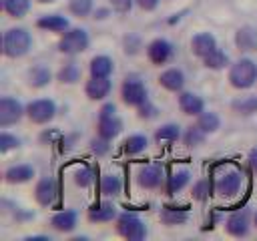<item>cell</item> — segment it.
Wrapping results in <instances>:
<instances>
[{"label": "cell", "instance_id": "38", "mask_svg": "<svg viewBox=\"0 0 257 241\" xmlns=\"http://www.w3.org/2000/svg\"><path fill=\"white\" fill-rule=\"evenodd\" d=\"M66 8L76 18H88V16H92L96 6H94V0H68Z\"/></svg>", "mask_w": 257, "mask_h": 241}, {"label": "cell", "instance_id": "3", "mask_svg": "<svg viewBox=\"0 0 257 241\" xmlns=\"http://www.w3.org/2000/svg\"><path fill=\"white\" fill-rule=\"evenodd\" d=\"M215 193L221 199H235L241 195L243 185H245V177L243 171L235 165H227L223 167L217 175H215Z\"/></svg>", "mask_w": 257, "mask_h": 241}, {"label": "cell", "instance_id": "6", "mask_svg": "<svg viewBox=\"0 0 257 241\" xmlns=\"http://www.w3.org/2000/svg\"><path fill=\"white\" fill-rule=\"evenodd\" d=\"M149 98V88L139 74H126L120 82V100L128 108L141 106Z\"/></svg>", "mask_w": 257, "mask_h": 241}, {"label": "cell", "instance_id": "28", "mask_svg": "<svg viewBox=\"0 0 257 241\" xmlns=\"http://www.w3.org/2000/svg\"><path fill=\"white\" fill-rule=\"evenodd\" d=\"M56 80L60 84H66V86L78 84L82 80V68H80V64L70 56V60L62 62L60 68L56 70Z\"/></svg>", "mask_w": 257, "mask_h": 241}, {"label": "cell", "instance_id": "49", "mask_svg": "<svg viewBox=\"0 0 257 241\" xmlns=\"http://www.w3.org/2000/svg\"><path fill=\"white\" fill-rule=\"evenodd\" d=\"M247 163H249L251 171L257 175V145L249 149V153H247Z\"/></svg>", "mask_w": 257, "mask_h": 241}, {"label": "cell", "instance_id": "7", "mask_svg": "<svg viewBox=\"0 0 257 241\" xmlns=\"http://www.w3.org/2000/svg\"><path fill=\"white\" fill-rule=\"evenodd\" d=\"M58 114V104L48 98V96H42V98H32L30 102H26V118L32 123V125H48L56 118Z\"/></svg>", "mask_w": 257, "mask_h": 241}, {"label": "cell", "instance_id": "14", "mask_svg": "<svg viewBox=\"0 0 257 241\" xmlns=\"http://www.w3.org/2000/svg\"><path fill=\"white\" fill-rule=\"evenodd\" d=\"M112 92V78L110 76H88L84 82V96L90 102H104Z\"/></svg>", "mask_w": 257, "mask_h": 241}, {"label": "cell", "instance_id": "19", "mask_svg": "<svg viewBox=\"0 0 257 241\" xmlns=\"http://www.w3.org/2000/svg\"><path fill=\"white\" fill-rule=\"evenodd\" d=\"M219 46L217 42V36L209 30H201V32H195L189 40V48H191V54L197 56L199 60L205 58L209 52H213L215 48Z\"/></svg>", "mask_w": 257, "mask_h": 241}, {"label": "cell", "instance_id": "44", "mask_svg": "<svg viewBox=\"0 0 257 241\" xmlns=\"http://www.w3.org/2000/svg\"><path fill=\"white\" fill-rule=\"evenodd\" d=\"M60 135H62V133H60L56 127L42 129V131L38 133V143H40V145H56L58 139H60Z\"/></svg>", "mask_w": 257, "mask_h": 241}, {"label": "cell", "instance_id": "8", "mask_svg": "<svg viewBox=\"0 0 257 241\" xmlns=\"http://www.w3.org/2000/svg\"><path fill=\"white\" fill-rule=\"evenodd\" d=\"M165 181H167L165 169L159 163L141 165L135 173V183L143 191H159L161 187H165Z\"/></svg>", "mask_w": 257, "mask_h": 241}, {"label": "cell", "instance_id": "42", "mask_svg": "<svg viewBox=\"0 0 257 241\" xmlns=\"http://www.w3.org/2000/svg\"><path fill=\"white\" fill-rule=\"evenodd\" d=\"M135 110H137V118H139V120H145V123L155 120V118L161 114V108H159L151 98H147V100H145L141 106H137Z\"/></svg>", "mask_w": 257, "mask_h": 241}, {"label": "cell", "instance_id": "4", "mask_svg": "<svg viewBox=\"0 0 257 241\" xmlns=\"http://www.w3.org/2000/svg\"><path fill=\"white\" fill-rule=\"evenodd\" d=\"M56 48L60 54L64 56H78L82 52H86L90 48V34L86 28H80V26H70L66 32L58 34V42H56Z\"/></svg>", "mask_w": 257, "mask_h": 241}, {"label": "cell", "instance_id": "51", "mask_svg": "<svg viewBox=\"0 0 257 241\" xmlns=\"http://www.w3.org/2000/svg\"><path fill=\"white\" fill-rule=\"evenodd\" d=\"M36 2H38V4H54L56 0H36Z\"/></svg>", "mask_w": 257, "mask_h": 241}, {"label": "cell", "instance_id": "37", "mask_svg": "<svg viewBox=\"0 0 257 241\" xmlns=\"http://www.w3.org/2000/svg\"><path fill=\"white\" fill-rule=\"evenodd\" d=\"M72 183L78 189H90L94 185V171L90 165H78L72 171Z\"/></svg>", "mask_w": 257, "mask_h": 241}, {"label": "cell", "instance_id": "16", "mask_svg": "<svg viewBox=\"0 0 257 241\" xmlns=\"http://www.w3.org/2000/svg\"><path fill=\"white\" fill-rule=\"evenodd\" d=\"M48 227L56 233H62V235H70L76 227H78V211L76 209H60L56 213L50 215L48 219Z\"/></svg>", "mask_w": 257, "mask_h": 241}, {"label": "cell", "instance_id": "10", "mask_svg": "<svg viewBox=\"0 0 257 241\" xmlns=\"http://www.w3.org/2000/svg\"><path fill=\"white\" fill-rule=\"evenodd\" d=\"M225 233L229 237L235 239H245L251 235V227H253V217L249 209H241V211H233L225 221H223Z\"/></svg>", "mask_w": 257, "mask_h": 241}, {"label": "cell", "instance_id": "35", "mask_svg": "<svg viewBox=\"0 0 257 241\" xmlns=\"http://www.w3.org/2000/svg\"><path fill=\"white\" fill-rule=\"evenodd\" d=\"M0 6H2V12L8 18L20 20V18H24L30 12L32 2L30 0H0Z\"/></svg>", "mask_w": 257, "mask_h": 241}, {"label": "cell", "instance_id": "21", "mask_svg": "<svg viewBox=\"0 0 257 241\" xmlns=\"http://www.w3.org/2000/svg\"><path fill=\"white\" fill-rule=\"evenodd\" d=\"M233 42H235V48H237L241 54L257 52V26H253V24H243V26H239V28L235 30Z\"/></svg>", "mask_w": 257, "mask_h": 241}, {"label": "cell", "instance_id": "50", "mask_svg": "<svg viewBox=\"0 0 257 241\" xmlns=\"http://www.w3.org/2000/svg\"><path fill=\"white\" fill-rule=\"evenodd\" d=\"M38 239L50 241V235H28V237H24V241H38Z\"/></svg>", "mask_w": 257, "mask_h": 241}, {"label": "cell", "instance_id": "30", "mask_svg": "<svg viewBox=\"0 0 257 241\" xmlns=\"http://www.w3.org/2000/svg\"><path fill=\"white\" fill-rule=\"evenodd\" d=\"M201 62H203V66L207 68V70H213V72H221V70H227L229 66H231V56L223 50V48H215L213 52H209L205 58H201Z\"/></svg>", "mask_w": 257, "mask_h": 241}, {"label": "cell", "instance_id": "15", "mask_svg": "<svg viewBox=\"0 0 257 241\" xmlns=\"http://www.w3.org/2000/svg\"><path fill=\"white\" fill-rule=\"evenodd\" d=\"M2 179H4L6 185H12V187L26 185L32 179H36V167L30 165V163H14V165H8L4 169V173H2Z\"/></svg>", "mask_w": 257, "mask_h": 241}, {"label": "cell", "instance_id": "25", "mask_svg": "<svg viewBox=\"0 0 257 241\" xmlns=\"http://www.w3.org/2000/svg\"><path fill=\"white\" fill-rule=\"evenodd\" d=\"M122 131H124V120L118 116V112L110 116H96V135L114 141L120 137Z\"/></svg>", "mask_w": 257, "mask_h": 241}, {"label": "cell", "instance_id": "17", "mask_svg": "<svg viewBox=\"0 0 257 241\" xmlns=\"http://www.w3.org/2000/svg\"><path fill=\"white\" fill-rule=\"evenodd\" d=\"M157 82L163 90L167 92H173V94H179L181 90H185V84H187V76L183 72V68L179 66H167L161 70V74L157 76Z\"/></svg>", "mask_w": 257, "mask_h": 241}, {"label": "cell", "instance_id": "34", "mask_svg": "<svg viewBox=\"0 0 257 241\" xmlns=\"http://www.w3.org/2000/svg\"><path fill=\"white\" fill-rule=\"evenodd\" d=\"M207 133L197 125V123H193V125H189V127H185L183 129V137H181V143L187 147V149H199L201 145H205V141H207Z\"/></svg>", "mask_w": 257, "mask_h": 241}, {"label": "cell", "instance_id": "18", "mask_svg": "<svg viewBox=\"0 0 257 241\" xmlns=\"http://www.w3.org/2000/svg\"><path fill=\"white\" fill-rule=\"evenodd\" d=\"M54 78H56V72H52L50 66L42 64V62L32 64V66H28V70H26V86L32 88V90H42V88H46Z\"/></svg>", "mask_w": 257, "mask_h": 241}, {"label": "cell", "instance_id": "48", "mask_svg": "<svg viewBox=\"0 0 257 241\" xmlns=\"http://www.w3.org/2000/svg\"><path fill=\"white\" fill-rule=\"evenodd\" d=\"M135 4H137L143 12H153V10L161 4V0H135Z\"/></svg>", "mask_w": 257, "mask_h": 241}, {"label": "cell", "instance_id": "26", "mask_svg": "<svg viewBox=\"0 0 257 241\" xmlns=\"http://www.w3.org/2000/svg\"><path fill=\"white\" fill-rule=\"evenodd\" d=\"M191 213L187 207H177V205H163L159 211V221L165 227H181L189 221Z\"/></svg>", "mask_w": 257, "mask_h": 241}, {"label": "cell", "instance_id": "2", "mask_svg": "<svg viewBox=\"0 0 257 241\" xmlns=\"http://www.w3.org/2000/svg\"><path fill=\"white\" fill-rule=\"evenodd\" d=\"M227 80H229L231 88H235L239 92L251 90L257 84V62L247 54L239 56L227 68Z\"/></svg>", "mask_w": 257, "mask_h": 241}, {"label": "cell", "instance_id": "23", "mask_svg": "<svg viewBox=\"0 0 257 241\" xmlns=\"http://www.w3.org/2000/svg\"><path fill=\"white\" fill-rule=\"evenodd\" d=\"M193 181V175L187 167H181V169H175L171 175H167V181H165V193L169 197H177L179 193H183Z\"/></svg>", "mask_w": 257, "mask_h": 241}, {"label": "cell", "instance_id": "5", "mask_svg": "<svg viewBox=\"0 0 257 241\" xmlns=\"http://www.w3.org/2000/svg\"><path fill=\"white\" fill-rule=\"evenodd\" d=\"M114 231L118 237H122L126 241H143L149 235L147 223L133 211L118 213V217L114 219Z\"/></svg>", "mask_w": 257, "mask_h": 241}, {"label": "cell", "instance_id": "41", "mask_svg": "<svg viewBox=\"0 0 257 241\" xmlns=\"http://www.w3.org/2000/svg\"><path fill=\"white\" fill-rule=\"evenodd\" d=\"M141 48H145V44H143V38L137 32H126L122 36V50H124V54L135 56V54L141 52Z\"/></svg>", "mask_w": 257, "mask_h": 241}, {"label": "cell", "instance_id": "47", "mask_svg": "<svg viewBox=\"0 0 257 241\" xmlns=\"http://www.w3.org/2000/svg\"><path fill=\"white\" fill-rule=\"evenodd\" d=\"M116 112H118L116 104H114L112 100H104V102L100 104V108H98L96 116H110V114H116Z\"/></svg>", "mask_w": 257, "mask_h": 241}, {"label": "cell", "instance_id": "36", "mask_svg": "<svg viewBox=\"0 0 257 241\" xmlns=\"http://www.w3.org/2000/svg\"><path fill=\"white\" fill-rule=\"evenodd\" d=\"M195 123H197L207 135H215V133L221 129V116H219V112L209 110V108H205V110L195 118Z\"/></svg>", "mask_w": 257, "mask_h": 241}, {"label": "cell", "instance_id": "22", "mask_svg": "<svg viewBox=\"0 0 257 241\" xmlns=\"http://www.w3.org/2000/svg\"><path fill=\"white\" fill-rule=\"evenodd\" d=\"M34 26L38 30H44V32H52V34H62L70 28V20L68 16L60 14V12H50V14H40L34 22Z\"/></svg>", "mask_w": 257, "mask_h": 241}, {"label": "cell", "instance_id": "40", "mask_svg": "<svg viewBox=\"0 0 257 241\" xmlns=\"http://www.w3.org/2000/svg\"><path fill=\"white\" fill-rule=\"evenodd\" d=\"M88 149H90V153H92L94 157L102 159V157H106V155L110 153L112 141H108V139H104V137H100V135H94V137L88 141Z\"/></svg>", "mask_w": 257, "mask_h": 241}, {"label": "cell", "instance_id": "29", "mask_svg": "<svg viewBox=\"0 0 257 241\" xmlns=\"http://www.w3.org/2000/svg\"><path fill=\"white\" fill-rule=\"evenodd\" d=\"M229 106L237 116H255L257 114V94L249 92L243 96H235Z\"/></svg>", "mask_w": 257, "mask_h": 241}, {"label": "cell", "instance_id": "43", "mask_svg": "<svg viewBox=\"0 0 257 241\" xmlns=\"http://www.w3.org/2000/svg\"><path fill=\"white\" fill-rule=\"evenodd\" d=\"M78 139H80V133H64V135H60V139H58V149H60V153L62 155H66V153H70L74 147H76V143H78Z\"/></svg>", "mask_w": 257, "mask_h": 241}, {"label": "cell", "instance_id": "39", "mask_svg": "<svg viewBox=\"0 0 257 241\" xmlns=\"http://www.w3.org/2000/svg\"><path fill=\"white\" fill-rule=\"evenodd\" d=\"M22 147V139L14 133H10L8 129H2L0 131V153L2 155H8L10 151H16Z\"/></svg>", "mask_w": 257, "mask_h": 241}, {"label": "cell", "instance_id": "32", "mask_svg": "<svg viewBox=\"0 0 257 241\" xmlns=\"http://www.w3.org/2000/svg\"><path fill=\"white\" fill-rule=\"evenodd\" d=\"M149 149V137L145 133H131L122 141V153L126 157H137Z\"/></svg>", "mask_w": 257, "mask_h": 241}, {"label": "cell", "instance_id": "45", "mask_svg": "<svg viewBox=\"0 0 257 241\" xmlns=\"http://www.w3.org/2000/svg\"><path fill=\"white\" fill-rule=\"evenodd\" d=\"M108 4H110L112 10L118 12V14H128V12L133 10V6H137L135 0H108Z\"/></svg>", "mask_w": 257, "mask_h": 241}, {"label": "cell", "instance_id": "13", "mask_svg": "<svg viewBox=\"0 0 257 241\" xmlns=\"http://www.w3.org/2000/svg\"><path fill=\"white\" fill-rule=\"evenodd\" d=\"M118 207L112 203V199H102L100 203L92 205L86 211V221L92 225H106V223H114V219L118 217Z\"/></svg>", "mask_w": 257, "mask_h": 241}, {"label": "cell", "instance_id": "52", "mask_svg": "<svg viewBox=\"0 0 257 241\" xmlns=\"http://www.w3.org/2000/svg\"><path fill=\"white\" fill-rule=\"evenodd\" d=\"M253 227L257 229V211H255V215H253Z\"/></svg>", "mask_w": 257, "mask_h": 241}, {"label": "cell", "instance_id": "33", "mask_svg": "<svg viewBox=\"0 0 257 241\" xmlns=\"http://www.w3.org/2000/svg\"><path fill=\"white\" fill-rule=\"evenodd\" d=\"M189 193H191V199L197 201V203H205L209 201V197L215 193V181L207 179V177H201L197 181H193V185L189 187Z\"/></svg>", "mask_w": 257, "mask_h": 241}, {"label": "cell", "instance_id": "1", "mask_svg": "<svg viewBox=\"0 0 257 241\" xmlns=\"http://www.w3.org/2000/svg\"><path fill=\"white\" fill-rule=\"evenodd\" d=\"M34 38L24 26H10L2 32V56L10 60L24 58L32 50Z\"/></svg>", "mask_w": 257, "mask_h": 241}, {"label": "cell", "instance_id": "9", "mask_svg": "<svg viewBox=\"0 0 257 241\" xmlns=\"http://www.w3.org/2000/svg\"><path fill=\"white\" fill-rule=\"evenodd\" d=\"M145 54H147V60L153 66H165L175 58V46H173V42L169 38L155 36V38H151L147 42Z\"/></svg>", "mask_w": 257, "mask_h": 241}, {"label": "cell", "instance_id": "46", "mask_svg": "<svg viewBox=\"0 0 257 241\" xmlns=\"http://www.w3.org/2000/svg\"><path fill=\"white\" fill-rule=\"evenodd\" d=\"M112 12H114V10H112V6H110V4H108V6H96L90 18H94V20L102 22V20H108V18L112 16Z\"/></svg>", "mask_w": 257, "mask_h": 241}, {"label": "cell", "instance_id": "11", "mask_svg": "<svg viewBox=\"0 0 257 241\" xmlns=\"http://www.w3.org/2000/svg\"><path fill=\"white\" fill-rule=\"evenodd\" d=\"M26 116V104H22L16 96H2L0 98V129H8L18 125Z\"/></svg>", "mask_w": 257, "mask_h": 241}, {"label": "cell", "instance_id": "27", "mask_svg": "<svg viewBox=\"0 0 257 241\" xmlns=\"http://www.w3.org/2000/svg\"><path fill=\"white\" fill-rule=\"evenodd\" d=\"M183 137V127L179 123H163L155 129L153 133V141L157 145H171V143H179Z\"/></svg>", "mask_w": 257, "mask_h": 241}, {"label": "cell", "instance_id": "12", "mask_svg": "<svg viewBox=\"0 0 257 241\" xmlns=\"http://www.w3.org/2000/svg\"><path fill=\"white\" fill-rule=\"evenodd\" d=\"M32 197H34V203L38 207H52L56 203V197H58V185L52 177H40L36 179L34 183V189H32Z\"/></svg>", "mask_w": 257, "mask_h": 241}, {"label": "cell", "instance_id": "24", "mask_svg": "<svg viewBox=\"0 0 257 241\" xmlns=\"http://www.w3.org/2000/svg\"><path fill=\"white\" fill-rule=\"evenodd\" d=\"M98 191L102 197L106 199H116L122 195L124 191V181L120 177V173L116 171H106L100 175V181H98Z\"/></svg>", "mask_w": 257, "mask_h": 241}, {"label": "cell", "instance_id": "31", "mask_svg": "<svg viewBox=\"0 0 257 241\" xmlns=\"http://www.w3.org/2000/svg\"><path fill=\"white\" fill-rule=\"evenodd\" d=\"M114 60L108 54H94L88 60V74L90 76H112Z\"/></svg>", "mask_w": 257, "mask_h": 241}, {"label": "cell", "instance_id": "20", "mask_svg": "<svg viewBox=\"0 0 257 241\" xmlns=\"http://www.w3.org/2000/svg\"><path fill=\"white\" fill-rule=\"evenodd\" d=\"M177 106H179V110L185 116H193V118H197L207 108L203 96L197 94V92H193V90H181L177 94Z\"/></svg>", "mask_w": 257, "mask_h": 241}]
</instances>
